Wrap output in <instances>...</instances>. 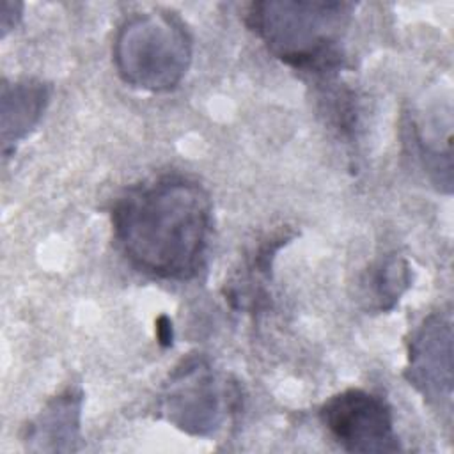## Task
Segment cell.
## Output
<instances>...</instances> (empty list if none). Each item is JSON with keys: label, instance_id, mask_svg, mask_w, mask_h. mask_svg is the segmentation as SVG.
<instances>
[{"label": "cell", "instance_id": "6da1fadb", "mask_svg": "<svg viewBox=\"0 0 454 454\" xmlns=\"http://www.w3.org/2000/svg\"><path fill=\"white\" fill-rule=\"evenodd\" d=\"M211 227L209 193L183 176L135 184L112 207L114 238L126 259L165 280H188L200 271Z\"/></svg>", "mask_w": 454, "mask_h": 454}, {"label": "cell", "instance_id": "7a4b0ae2", "mask_svg": "<svg viewBox=\"0 0 454 454\" xmlns=\"http://www.w3.org/2000/svg\"><path fill=\"white\" fill-rule=\"evenodd\" d=\"M351 9L346 2L264 0L250 4L245 21L277 59L325 80L342 64L340 39Z\"/></svg>", "mask_w": 454, "mask_h": 454}, {"label": "cell", "instance_id": "3957f363", "mask_svg": "<svg viewBox=\"0 0 454 454\" xmlns=\"http://www.w3.org/2000/svg\"><path fill=\"white\" fill-rule=\"evenodd\" d=\"M114 64L124 83L149 90L176 89L192 64V37L168 11L129 16L114 39Z\"/></svg>", "mask_w": 454, "mask_h": 454}, {"label": "cell", "instance_id": "277c9868", "mask_svg": "<svg viewBox=\"0 0 454 454\" xmlns=\"http://www.w3.org/2000/svg\"><path fill=\"white\" fill-rule=\"evenodd\" d=\"M229 392L220 383L207 358H183L168 374L160 392V415L193 436L215 434L229 410Z\"/></svg>", "mask_w": 454, "mask_h": 454}, {"label": "cell", "instance_id": "5b68a950", "mask_svg": "<svg viewBox=\"0 0 454 454\" xmlns=\"http://www.w3.org/2000/svg\"><path fill=\"white\" fill-rule=\"evenodd\" d=\"M319 419L348 452L399 450L392 410L385 399L369 390L346 388L332 395L321 406Z\"/></svg>", "mask_w": 454, "mask_h": 454}, {"label": "cell", "instance_id": "8992f818", "mask_svg": "<svg viewBox=\"0 0 454 454\" xmlns=\"http://www.w3.org/2000/svg\"><path fill=\"white\" fill-rule=\"evenodd\" d=\"M404 378L429 406L450 413L452 321L449 314H429L413 330Z\"/></svg>", "mask_w": 454, "mask_h": 454}, {"label": "cell", "instance_id": "52a82bcc", "mask_svg": "<svg viewBox=\"0 0 454 454\" xmlns=\"http://www.w3.org/2000/svg\"><path fill=\"white\" fill-rule=\"evenodd\" d=\"M83 394L69 387L51 397L39 415L25 426L23 443L35 452H73L82 434Z\"/></svg>", "mask_w": 454, "mask_h": 454}, {"label": "cell", "instance_id": "ba28073f", "mask_svg": "<svg viewBox=\"0 0 454 454\" xmlns=\"http://www.w3.org/2000/svg\"><path fill=\"white\" fill-rule=\"evenodd\" d=\"M51 98V85L34 78L2 83L0 131L4 154H11L43 119Z\"/></svg>", "mask_w": 454, "mask_h": 454}, {"label": "cell", "instance_id": "9c48e42d", "mask_svg": "<svg viewBox=\"0 0 454 454\" xmlns=\"http://www.w3.org/2000/svg\"><path fill=\"white\" fill-rule=\"evenodd\" d=\"M410 284L411 270L408 261L401 255H385L369 270L364 280V300L372 310H392Z\"/></svg>", "mask_w": 454, "mask_h": 454}, {"label": "cell", "instance_id": "30bf717a", "mask_svg": "<svg viewBox=\"0 0 454 454\" xmlns=\"http://www.w3.org/2000/svg\"><path fill=\"white\" fill-rule=\"evenodd\" d=\"M21 9L23 5L18 4V2H4L2 4V20H0V27H2V37L7 35L9 30H12L18 21L21 20Z\"/></svg>", "mask_w": 454, "mask_h": 454}, {"label": "cell", "instance_id": "8fae6325", "mask_svg": "<svg viewBox=\"0 0 454 454\" xmlns=\"http://www.w3.org/2000/svg\"><path fill=\"white\" fill-rule=\"evenodd\" d=\"M156 335L161 346L172 344V321L167 316H160L156 321Z\"/></svg>", "mask_w": 454, "mask_h": 454}]
</instances>
